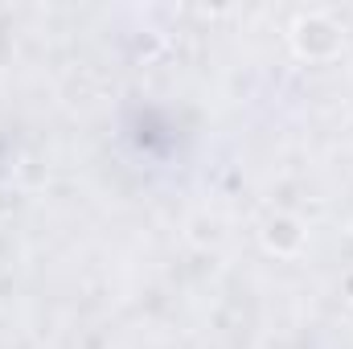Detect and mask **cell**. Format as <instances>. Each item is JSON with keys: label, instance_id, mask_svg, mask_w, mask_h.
<instances>
[{"label": "cell", "instance_id": "1", "mask_svg": "<svg viewBox=\"0 0 353 349\" xmlns=\"http://www.w3.org/2000/svg\"><path fill=\"white\" fill-rule=\"evenodd\" d=\"M292 46H296V54L308 58V62H329L333 54H341L345 33H341V25L329 21V17H300L296 29H292Z\"/></svg>", "mask_w": 353, "mask_h": 349}, {"label": "cell", "instance_id": "2", "mask_svg": "<svg viewBox=\"0 0 353 349\" xmlns=\"http://www.w3.org/2000/svg\"><path fill=\"white\" fill-rule=\"evenodd\" d=\"M263 243H267V251H275V255H296L304 247V226L296 218H271L263 230Z\"/></svg>", "mask_w": 353, "mask_h": 349}]
</instances>
